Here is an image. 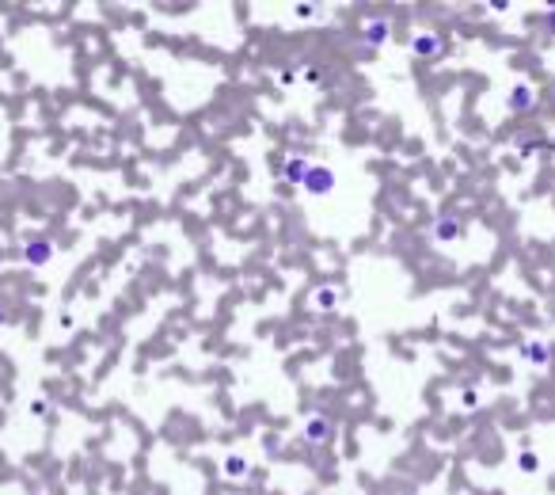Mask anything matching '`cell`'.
Instances as JSON below:
<instances>
[{
    "instance_id": "obj_1",
    "label": "cell",
    "mask_w": 555,
    "mask_h": 495,
    "mask_svg": "<svg viewBox=\"0 0 555 495\" xmlns=\"http://www.w3.org/2000/svg\"><path fill=\"white\" fill-rule=\"evenodd\" d=\"M407 46H411V54H415L419 61H438V58H445L449 54V42L441 39L438 31H415Z\"/></svg>"
},
{
    "instance_id": "obj_2",
    "label": "cell",
    "mask_w": 555,
    "mask_h": 495,
    "mask_svg": "<svg viewBox=\"0 0 555 495\" xmlns=\"http://www.w3.org/2000/svg\"><path fill=\"white\" fill-rule=\"evenodd\" d=\"M300 438H305L308 446H327V442L335 438V419H331V415H324V412L308 415V419H305V427H300Z\"/></svg>"
},
{
    "instance_id": "obj_3",
    "label": "cell",
    "mask_w": 555,
    "mask_h": 495,
    "mask_svg": "<svg viewBox=\"0 0 555 495\" xmlns=\"http://www.w3.org/2000/svg\"><path fill=\"white\" fill-rule=\"evenodd\" d=\"M434 240L438 244H457L460 237H464V221H460V213L453 210H445V213H438V221H434Z\"/></svg>"
},
{
    "instance_id": "obj_4",
    "label": "cell",
    "mask_w": 555,
    "mask_h": 495,
    "mask_svg": "<svg viewBox=\"0 0 555 495\" xmlns=\"http://www.w3.org/2000/svg\"><path fill=\"white\" fill-rule=\"evenodd\" d=\"M53 256H58V244H53L50 237H34V240H27L23 244V259L31 267H46Z\"/></svg>"
},
{
    "instance_id": "obj_5",
    "label": "cell",
    "mask_w": 555,
    "mask_h": 495,
    "mask_svg": "<svg viewBox=\"0 0 555 495\" xmlns=\"http://www.w3.org/2000/svg\"><path fill=\"white\" fill-rule=\"evenodd\" d=\"M281 180H286L289 187H305L308 180V172H312V164H308V156H300V153H289L286 161H281Z\"/></svg>"
},
{
    "instance_id": "obj_6",
    "label": "cell",
    "mask_w": 555,
    "mask_h": 495,
    "mask_svg": "<svg viewBox=\"0 0 555 495\" xmlns=\"http://www.w3.org/2000/svg\"><path fill=\"white\" fill-rule=\"evenodd\" d=\"M305 191L312 194V199H324V194L335 191V172L327 164H312V172H308L305 180Z\"/></svg>"
},
{
    "instance_id": "obj_7",
    "label": "cell",
    "mask_w": 555,
    "mask_h": 495,
    "mask_svg": "<svg viewBox=\"0 0 555 495\" xmlns=\"http://www.w3.org/2000/svg\"><path fill=\"white\" fill-rule=\"evenodd\" d=\"M362 39L369 42V46H384L392 39V20L388 15H381V12H373L369 20L362 23Z\"/></svg>"
},
{
    "instance_id": "obj_8",
    "label": "cell",
    "mask_w": 555,
    "mask_h": 495,
    "mask_svg": "<svg viewBox=\"0 0 555 495\" xmlns=\"http://www.w3.org/2000/svg\"><path fill=\"white\" fill-rule=\"evenodd\" d=\"M506 107H510V115H529L536 107V92L532 84H513L510 96H506Z\"/></svg>"
},
{
    "instance_id": "obj_9",
    "label": "cell",
    "mask_w": 555,
    "mask_h": 495,
    "mask_svg": "<svg viewBox=\"0 0 555 495\" xmlns=\"http://www.w3.org/2000/svg\"><path fill=\"white\" fill-rule=\"evenodd\" d=\"M521 358L529 362V366H551V343L544 339H529L521 347Z\"/></svg>"
},
{
    "instance_id": "obj_10",
    "label": "cell",
    "mask_w": 555,
    "mask_h": 495,
    "mask_svg": "<svg viewBox=\"0 0 555 495\" xmlns=\"http://www.w3.org/2000/svg\"><path fill=\"white\" fill-rule=\"evenodd\" d=\"M324 73H327V69H324L319 61H300V77H305L308 84H319V88H327L331 80H327Z\"/></svg>"
},
{
    "instance_id": "obj_11",
    "label": "cell",
    "mask_w": 555,
    "mask_h": 495,
    "mask_svg": "<svg viewBox=\"0 0 555 495\" xmlns=\"http://www.w3.org/2000/svg\"><path fill=\"white\" fill-rule=\"evenodd\" d=\"M224 476H229V480H243V476H248V461H243L240 453L224 457Z\"/></svg>"
},
{
    "instance_id": "obj_12",
    "label": "cell",
    "mask_w": 555,
    "mask_h": 495,
    "mask_svg": "<svg viewBox=\"0 0 555 495\" xmlns=\"http://www.w3.org/2000/svg\"><path fill=\"white\" fill-rule=\"evenodd\" d=\"M316 305H319V309H335V305H338V289L335 286H319L316 289Z\"/></svg>"
},
{
    "instance_id": "obj_13",
    "label": "cell",
    "mask_w": 555,
    "mask_h": 495,
    "mask_svg": "<svg viewBox=\"0 0 555 495\" xmlns=\"http://www.w3.org/2000/svg\"><path fill=\"white\" fill-rule=\"evenodd\" d=\"M517 465H521V472H536L540 469V457H536L532 450H521L517 453Z\"/></svg>"
},
{
    "instance_id": "obj_14",
    "label": "cell",
    "mask_w": 555,
    "mask_h": 495,
    "mask_svg": "<svg viewBox=\"0 0 555 495\" xmlns=\"http://www.w3.org/2000/svg\"><path fill=\"white\" fill-rule=\"evenodd\" d=\"M460 400H464V412H476V404H479V396H476V389L468 385L464 392H460Z\"/></svg>"
},
{
    "instance_id": "obj_15",
    "label": "cell",
    "mask_w": 555,
    "mask_h": 495,
    "mask_svg": "<svg viewBox=\"0 0 555 495\" xmlns=\"http://www.w3.org/2000/svg\"><path fill=\"white\" fill-rule=\"evenodd\" d=\"M31 412L34 415H46V412H50V404H46V400H31Z\"/></svg>"
},
{
    "instance_id": "obj_16",
    "label": "cell",
    "mask_w": 555,
    "mask_h": 495,
    "mask_svg": "<svg viewBox=\"0 0 555 495\" xmlns=\"http://www.w3.org/2000/svg\"><path fill=\"white\" fill-rule=\"evenodd\" d=\"M297 15H300V20H308V15H316V4H297Z\"/></svg>"
},
{
    "instance_id": "obj_17",
    "label": "cell",
    "mask_w": 555,
    "mask_h": 495,
    "mask_svg": "<svg viewBox=\"0 0 555 495\" xmlns=\"http://www.w3.org/2000/svg\"><path fill=\"white\" fill-rule=\"evenodd\" d=\"M278 80H281V84H293V80H297V73H293V69H281V73H278Z\"/></svg>"
},
{
    "instance_id": "obj_18",
    "label": "cell",
    "mask_w": 555,
    "mask_h": 495,
    "mask_svg": "<svg viewBox=\"0 0 555 495\" xmlns=\"http://www.w3.org/2000/svg\"><path fill=\"white\" fill-rule=\"evenodd\" d=\"M544 27H548V31L555 35V8H551V12H548V15H544Z\"/></svg>"
},
{
    "instance_id": "obj_19",
    "label": "cell",
    "mask_w": 555,
    "mask_h": 495,
    "mask_svg": "<svg viewBox=\"0 0 555 495\" xmlns=\"http://www.w3.org/2000/svg\"><path fill=\"white\" fill-rule=\"evenodd\" d=\"M4 320H8V305H0V328H4Z\"/></svg>"
}]
</instances>
